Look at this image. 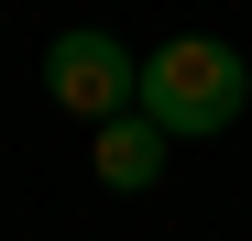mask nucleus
<instances>
[{
	"label": "nucleus",
	"mask_w": 252,
	"mask_h": 241,
	"mask_svg": "<svg viewBox=\"0 0 252 241\" xmlns=\"http://www.w3.org/2000/svg\"><path fill=\"white\" fill-rule=\"evenodd\" d=\"M252 110V55L230 44V33H176V44H154L143 55V120L164 143H208V132H230V120Z\"/></svg>",
	"instance_id": "obj_1"
},
{
	"label": "nucleus",
	"mask_w": 252,
	"mask_h": 241,
	"mask_svg": "<svg viewBox=\"0 0 252 241\" xmlns=\"http://www.w3.org/2000/svg\"><path fill=\"white\" fill-rule=\"evenodd\" d=\"M44 88H55V110H77L99 132V120L143 110V55L121 44V33H55L44 44Z\"/></svg>",
	"instance_id": "obj_2"
},
{
	"label": "nucleus",
	"mask_w": 252,
	"mask_h": 241,
	"mask_svg": "<svg viewBox=\"0 0 252 241\" xmlns=\"http://www.w3.org/2000/svg\"><path fill=\"white\" fill-rule=\"evenodd\" d=\"M88 165H99V186L143 197V186L164 176V132H154L143 110H121V120H99V132H88Z\"/></svg>",
	"instance_id": "obj_3"
}]
</instances>
